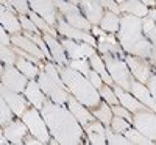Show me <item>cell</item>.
Listing matches in <instances>:
<instances>
[{
    "mask_svg": "<svg viewBox=\"0 0 156 145\" xmlns=\"http://www.w3.org/2000/svg\"><path fill=\"white\" fill-rule=\"evenodd\" d=\"M41 114L50 129L51 137H55L61 145H83L84 143V128L75 118L66 104L55 103L47 98Z\"/></svg>",
    "mask_w": 156,
    "mask_h": 145,
    "instance_id": "obj_1",
    "label": "cell"
},
{
    "mask_svg": "<svg viewBox=\"0 0 156 145\" xmlns=\"http://www.w3.org/2000/svg\"><path fill=\"white\" fill-rule=\"evenodd\" d=\"M117 41L126 55H134L145 59H148L151 55V42L144 33L142 19L136 16H120V30L117 33Z\"/></svg>",
    "mask_w": 156,
    "mask_h": 145,
    "instance_id": "obj_2",
    "label": "cell"
},
{
    "mask_svg": "<svg viewBox=\"0 0 156 145\" xmlns=\"http://www.w3.org/2000/svg\"><path fill=\"white\" fill-rule=\"evenodd\" d=\"M58 72L62 78L64 84L67 86L69 92L78 100L81 101L84 106H87L89 109L97 108L98 104L101 103V95L98 89L89 81V78L84 76L83 73H80L78 70L72 69L70 65H59L56 64Z\"/></svg>",
    "mask_w": 156,
    "mask_h": 145,
    "instance_id": "obj_3",
    "label": "cell"
},
{
    "mask_svg": "<svg viewBox=\"0 0 156 145\" xmlns=\"http://www.w3.org/2000/svg\"><path fill=\"white\" fill-rule=\"evenodd\" d=\"M37 83L50 100H53L55 103H59V104L67 103L70 92H69L67 86L64 84L62 78L58 72L56 62L50 61V62L44 64V67L41 69V73L37 76Z\"/></svg>",
    "mask_w": 156,
    "mask_h": 145,
    "instance_id": "obj_4",
    "label": "cell"
},
{
    "mask_svg": "<svg viewBox=\"0 0 156 145\" xmlns=\"http://www.w3.org/2000/svg\"><path fill=\"white\" fill-rule=\"evenodd\" d=\"M103 61L106 64V69L111 75V78L114 80V83L117 86H120L122 89L125 90H131V83L134 80V76L129 70L128 64L125 59H122L120 56H115V55H111V53H105L101 55Z\"/></svg>",
    "mask_w": 156,
    "mask_h": 145,
    "instance_id": "obj_5",
    "label": "cell"
},
{
    "mask_svg": "<svg viewBox=\"0 0 156 145\" xmlns=\"http://www.w3.org/2000/svg\"><path fill=\"white\" fill-rule=\"evenodd\" d=\"M55 6L58 8L59 14L64 17L69 25H72L73 28H78V30H84V31H89L92 30V25L87 22V19L83 16L81 9L78 8V5L75 2H55Z\"/></svg>",
    "mask_w": 156,
    "mask_h": 145,
    "instance_id": "obj_6",
    "label": "cell"
},
{
    "mask_svg": "<svg viewBox=\"0 0 156 145\" xmlns=\"http://www.w3.org/2000/svg\"><path fill=\"white\" fill-rule=\"evenodd\" d=\"M20 118L27 123L30 133L33 136H36L37 139H41L42 142L48 143V140L51 139V134H50V129H48V126H47V123L44 120L41 111H39L37 108L30 106Z\"/></svg>",
    "mask_w": 156,
    "mask_h": 145,
    "instance_id": "obj_7",
    "label": "cell"
},
{
    "mask_svg": "<svg viewBox=\"0 0 156 145\" xmlns=\"http://www.w3.org/2000/svg\"><path fill=\"white\" fill-rule=\"evenodd\" d=\"M0 72H2L0 73V76H2V84H5L6 87H9L11 90H14V92L23 94L30 80L16 67V65L2 64Z\"/></svg>",
    "mask_w": 156,
    "mask_h": 145,
    "instance_id": "obj_8",
    "label": "cell"
},
{
    "mask_svg": "<svg viewBox=\"0 0 156 145\" xmlns=\"http://www.w3.org/2000/svg\"><path fill=\"white\" fill-rule=\"evenodd\" d=\"M125 61L128 64L129 70H131L134 80H137L139 83L147 84L148 80L151 78V75L154 73L153 65L150 64V61L145 59V58H140V56H134V55H126Z\"/></svg>",
    "mask_w": 156,
    "mask_h": 145,
    "instance_id": "obj_9",
    "label": "cell"
},
{
    "mask_svg": "<svg viewBox=\"0 0 156 145\" xmlns=\"http://www.w3.org/2000/svg\"><path fill=\"white\" fill-rule=\"evenodd\" d=\"M56 30L59 33V36L62 37H67V39H73V41H80V42H86V44H90L92 47L97 48V41L95 37L92 36V33L89 31H84V30H78V28H73L72 25H69L64 17L58 12V23H56Z\"/></svg>",
    "mask_w": 156,
    "mask_h": 145,
    "instance_id": "obj_10",
    "label": "cell"
},
{
    "mask_svg": "<svg viewBox=\"0 0 156 145\" xmlns=\"http://www.w3.org/2000/svg\"><path fill=\"white\" fill-rule=\"evenodd\" d=\"M61 44L66 48V53L69 56V59H87L92 55L97 53V48L92 47L90 44L86 42H80V41H73V39H67L61 36Z\"/></svg>",
    "mask_w": 156,
    "mask_h": 145,
    "instance_id": "obj_11",
    "label": "cell"
},
{
    "mask_svg": "<svg viewBox=\"0 0 156 145\" xmlns=\"http://www.w3.org/2000/svg\"><path fill=\"white\" fill-rule=\"evenodd\" d=\"M133 126L139 129L142 134L153 139L156 142V112L151 109H145L134 114Z\"/></svg>",
    "mask_w": 156,
    "mask_h": 145,
    "instance_id": "obj_12",
    "label": "cell"
},
{
    "mask_svg": "<svg viewBox=\"0 0 156 145\" xmlns=\"http://www.w3.org/2000/svg\"><path fill=\"white\" fill-rule=\"evenodd\" d=\"M30 8L31 11H34L39 17H42L50 27L56 28L58 23V8L55 6V2H50V0H31Z\"/></svg>",
    "mask_w": 156,
    "mask_h": 145,
    "instance_id": "obj_13",
    "label": "cell"
},
{
    "mask_svg": "<svg viewBox=\"0 0 156 145\" xmlns=\"http://www.w3.org/2000/svg\"><path fill=\"white\" fill-rule=\"evenodd\" d=\"M0 94H2V98L9 104V108L14 111V114H16L17 117H22V115L25 114V111L31 106V103L27 100V97H25V95L22 97V94L11 90V89L6 87L5 84L0 86Z\"/></svg>",
    "mask_w": 156,
    "mask_h": 145,
    "instance_id": "obj_14",
    "label": "cell"
},
{
    "mask_svg": "<svg viewBox=\"0 0 156 145\" xmlns=\"http://www.w3.org/2000/svg\"><path fill=\"white\" fill-rule=\"evenodd\" d=\"M75 3L78 5V8L83 12V16L87 19V22L92 27H100L101 19L106 11L98 0H83V2H75Z\"/></svg>",
    "mask_w": 156,
    "mask_h": 145,
    "instance_id": "obj_15",
    "label": "cell"
},
{
    "mask_svg": "<svg viewBox=\"0 0 156 145\" xmlns=\"http://www.w3.org/2000/svg\"><path fill=\"white\" fill-rule=\"evenodd\" d=\"M2 133L11 140V143L20 145V143H25V136L30 133V129H28L27 123L19 117V118H14L5 128H2Z\"/></svg>",
    "mask_w": 156,
    "mask_h": 145,
    "instance_id": "obj_16",
    "label": "cell"
},
{
    "mask_svg": "<svg viewBox=\"0 0 156 145\" xmlns=\"http://www.w3.org/2000/svg\"><path fill=\"white\" fill-rule=\"evenodd\" d=\"M112 89H114V92H115L117 98H119L120 104H122L123 108H126L131 114H136V112H140V111L148 109L144 103L139 101V100L131 94V92H128V90L122 89L120 86H117V84H112Z\"/></svg>",
    "mask_w": 156,
    "mask_h": 145,
    "instance_id": "obj_17",
    "label": "cell"
},
{
    "mask_svg": "<svg viewBox=\"0 0 156 145\" xmlns=\"http://www.w3.org/2000/svg\"><path fill=\"white\" fill-rule=\"evenodd\" d=\"M66 106L70 109V112L75 115V118L78 122L81 123V126L84 128L89 122H92V120H95V117H94V114H92V111H90L87 106H84V104L81 103V101H78L72 94L69 95V98H67V103H66Z\"/></svg>",
    "mask_w": 156,
    "mask_h": 145,
    "instance_id": "obj_18",
    "label": "cell"
},
{
    "mask_svg": "<svg viewBox=\"0 0 156 145\" xmlns=\"http://www.w3.org/2000/svg\"><path fill=\"white\" fill-rule=\"evenodd\" d=\"M84 133H86V137H87L89 143H92V145H105V143H108V140H106V126L100 120H97V118L92 120V122H89L84 126Z\"/></svg>",
    "mask_w": 156,
    "mask_h": 145,
    "instance_id": "obj_19",
    "label": "cell"
},
{
    "mask_svg": "<svg viewBox=\"0 0 156 145\" xmlns=\"http://www.w3.org/2000/svg\"><path fill=\"white\" fill-rule=\"evenodd\" d=\"M97 51H100V55L111 53V55H115V56H120L122 59H125V56H126L125 50L122 48L119 41H117L114 36H109V34L97 39Z\"/></svg>",
    "mask_w": 156,
    "mask_h": 145,
    "instance_id": "obj_20",
    "label": "cell"
},
{
    "mask_svg": "<svg viewBox=\"0 0 156 145\" xmlns=\"http://www.w3.org/2000/svg\"><path fill=\"white\" fill-rule=\"evenodd\" d=\"M42 37H44V41L47 42V45L50 48V53H51V56H53V62H56L59 65H69L70 59H69V56L66 53V48L62 47L59 39L50 36V34H42Z\"/></svg>",
    "mask_w": 156,
    "mask_h": 145,
    "instance_id": "obj_21",
    "label": "cell"
},
{
    "mask_svg": "<svg viewBox=\"0 0 156 145\" xmlns=\"http://www.w3.org/2000/svg\"><path fill=\"white\" fill-rule=\"evenodd\" d=\"M11 42H12V45H16V47L22 48L23 51H27V53L36 56L37 59H41L42 62H47V61H48L47 56L44 55V51L39 48V47L31 41V39H28L27 36H23V34H12V36H11Z\"/></svg>",
    "mask_w": 156,
    "mask_h": 145,
    "instance_id": "obj_22",
    "label": "cell"
},
{
    "mask_svg": "<svg viewBox=\"0 0 156 145\" xmlns=\"http://www.w3.org/2000/svg\"><path fill=\"white\" fill-rule=\"evenodd\" d=\"M23 95L27 97V100L31 103V106L37 108L39 111L42 109L44 103H45V100H47L45 92L41 89L37 80H30V81H28L27 89H25V92H23Z\"/></svg>",
    "mask_w": 156,
    "mask_h": 145,
    "instance_id": "obj_23",
    "label": "cell"
},
{
    "mask_svg": "<svg viewBox=\"0 0 156 145\" xmlns=\"http://www.w3.org/2000/svg\"><path fill=\"white\" fill-rule=\"evenodd\" d=\"M129 92H131V94H133L139 101L144 103L148 109H151V111L156 112V100L153 98V95H151V92H150V89H148L147 84L139 83L137 80H133V83H131V90H129Z\"/></svg>",
    "mask_w": 156,
    "mask_h": 145,
    "instance_id": "obj_24",
    "label": "cell"
},
{
    "mask_svg": "<svg viewBox=\"0 0 156 145\" xmlns=\"http://www.w3.org/2000/svg\"><path fill=\"white\" fill-rule=\"evenodd\" d=\"M117 3L122 9V14L136 16L139 19H145L150 14V8H147L144 2H139V0H119Z\"/></svg>",
    "mask_w": 156,
    "mask_h": 145,
    "instance_id": "obj_25",
    "label": "cell"
},
{
    "mask_svg": "<svg viewBox=\"0 0 156 145\" xmlns=\"http://www.w3.org/2000/svg\"><path fill=\"white\" fill-rule=\"evenodd\" d=\"M0 23L2 27L12 36V34H22V25L19 22V16L17 14H11V12L2 6L0 8Z\"/></svg>",
    "mask_w": 156,
    "mask_h": 145,
    "instance_id": "obj_26",
    "label": "cell"
},
{
    "mask_svg": "<svg viewBox=\"0 0 156 145\" xmlns=\"http://www.w3.org/2000/svg\"><path fill=\"white\" fill-rule=\"evenodd\" d=\"M142 27H144L145 36L151 42V55H150L148 61L153 67H156V23L153 22V19L145 17V19H142Z\"/></svg>",
    "mask_w": 156,
    "mask_h": 145,
    "instance_id": "obj_27",
    "label": "cell"
},
{
    "mask_svg": "<svg viewBox=\"0 0 156 145\" xmlns=\"http://www.w3.org/2000/svg\"><path fill=\"white\" fill-rule=\"evenodd\" d=\"M89 62H90V67H92L103 78V81H105L106 84H109V86L115 84L114 80L111 78V75H109V72H108V69H106V64H105V61H103L101 55H97V53L92 55V56L89 58Z\"/></svg>",
    "mask_w": 156,
    "mask_h": 145,
    "instance_id": "obj_28",
    "label": "cell"
},
{
    "mask_svg": "<svg viewBox=\"0 0 156 145\" xmlns=\"http://www.w3.org/2000/svg\"><path fill=\"white\" fill-rule=\"evenodd\" d=\"M16 67L28 78V80H37V76H39V73H41V67H39L37 64H34V62H30V61H27L25 58H22V56H19L17 55V61H16Z\"/></svg>",
    "mask_w": 156,
    "mask_h": 145,
    "instance_id": "obj_29",
    "label": "cell"
},
{
    "mask_svg": "<svg viewBox=\"0 0 156 145\" xmlns=\"http://www.w3.org/2000/svg\"><path fill=\"white\" fill-rule=\"evenodd\" d=\"M100 28L103 31H106L108 34H117L120 30V16L114 14L111 11H106L105 16L101 19V23H100Z\"/></svg>",
    "mask_w": 156,
    "mask_h": 145,
    "instance_id": "obj_30",
    "label": "cell"
},
{
    "mask_svg": "<svg viewBox=\"0 0 156 145\" xmlns=\"http://www.w3.org/2000/svg\"><path fill=\"white\" fill-rule=\"evenodd\" d=\"M90 111H92V114H94V117L97 118V120H100L105 126H106V125H111L112 117H114V112H112V108H111L109 103H106L105 100H103L97 108L90 109Z\"/></svg>",
    "mask_w": 156,
    "mask_h": 145,
    "instance_id": "obj_31",
    "label": "cell"
},
{
    "mask_svg": "<svg viewBox=\"0 0 156 145\" xmlns=\"http://www.w3.org/2000/svg\"><path fill=\"white\" fill-rule=\"evenodd\" d=\"M123 134L129 139V142H131L133 145H154V143H156L153 139L147 137L145 134H142L140 131H139V129H136L134 126L128 128Z\"/></svg>",
    "mask_w": 156,
    "mask_h": 145,
    "instance_id": "obj_32",
    "label": "cell"
},
{
    "mask_svg": "<svg viewBox=\"0 0 156 145\" xmlns=\"http://www.w3.org/2000/svg\"><path fill=\"white\" fill-rule=\"evenodd\" d=\"M106 140L109 145H133L125 134L114 131L111 125H106Z\"/></svg>",
    "mask_w": 156,
    "mask_h": 145,
    "instance_id": "obj_33",
    "label": "cell"
},
{
    "mask_svg": "<svg viewBox=\"0 0 156 145\" xmlns=\"http://www.w3.org/2000/svg\"><path fill=\"white\" fill-rule=\"evenodd\" d=\"M14 117H17V115L9 108V104L2 98L0 100V126L5 128L6 125H9L12 120H14Z\"/></svg>",
    "mask_w": 156,
    "mask_h": 145,
    "instance_id": "obj_34",
    "label": "cell"
},
{
    "mask_svg": "<svg viewBox=\"0 0 156 145\" xmlns=\"http://www.w3.org/2000/svg\"><path fill=\"white\" fill-rule=\"evenodd\" d=\"M0 59H2V64H9L14 65L17 61V53L14 51V48L6 47V45H0Z\"/></svg>",
    "mask_w": 156,
    "mask_h": 145,
    "instance_id": "obj_35",
    "label": "cell"
},
{
    "mask_svg": "<svg viewBox=\"0 0 156 145\" xmlns=\"http://www.w3.org/2000/svg\"><path fill=\"white\" fill-rule=\"evenodd\" d=\"M98 92H100L101 98L105 100L106 103H109L111 106H114V104H120V101H119V98H117V95H115V92H114L112 86L105 84L101 89H98Z\"/></svg>",
    "mask_w": 156,
    "mask_h": 145,
    "instance_id": "obj_36",
    "label": "cell"
},
{
    "mask_svg": "<svg viewBox=\"0 0 156 145\" xmlns=\"http://www.w3.org/2000/svg\"><path fill=\"white\" fill-rule=\"evenodd\" d=\"M69 65H70L72 69L78 70L80 73H83L84 76H87V73L92 70V67H90V62H89L87 59H72V61L69 62Z\"/></svg>",
    "mask_w": 156,
    "mask_h": 145,
    "instance_id": "obj_37",
    "label": "cell"
},
{
    "mask_svg": "<svg viewBox=\"0 0 156 145\" xmlns=\"http://www.w3.org/2000/svg\"><path fill=\"white\" fill-rule=\"evenodd\" d=\"M133 125L129 123L128 120H125V118H122V117H119V115H114L112 117V122H111V128L114 129V131H117V133H125V131L128 129V128H131Z\"/></svg>",
    "mask_w": 156,
    "mask_h": 145,
    "instance_id": "obj_38",
    "label": "cell"
},
{
    "mask_svg": "<svg viewBox=\"0 0 156 145\" xmlns=\"http://www.w3.org/2000/svg\"><path fill=\"white\" fill-rule=\"evenodd\" d=\"M19 22H20V25H22V30H23V31H30V33H36V34H42L41 30H39L36 25L33 23V20H31L28 16H22V14H19Z\"/></svg>",
    "mask_w": 156,
    "mask_h": 145,
    "instance_id": "obj_39",
    "label": "cell"
},
{
    "mask_svg": "<svg viewBox=\"0 0 156 145\" xmlns=\"http://www.w3.org/2000/svg\"><path fill=\"white\" fill-rule=\"evenodd\" d=\"M112 108V112H114V115H119V117H122V118H125V120H128L129 123L133 125V120H134V114H131L126 108H123L122 104H114V106H111Z\"/></svg>",
    "mask_w": 156,
    "mask_h": 145,
    "instance_id": "obj_40",
    "label": "cell"
},
{
    "mask_svg": "<svg viewBox=\"0 0 156 145\" xmlns=\"http://www.w3.org/2000/svg\"><path fill=\"white\" fill-rule=\"evenodd\" d=\"M11 5L16 8L17 14H22V16H28L31 12V8H30V3L25 2V0H11Z\"/></svg>",
    "mask_w": 156,
    "mask_h": 145,
    "instance_id": "obj_41",
    "label": "cell"
},
{
    "mask_svg": "<svg viewBox=\"0 0 156 145\" xmlns=\"http://www.w3.org/2000/svg\"><path fill=\"white\" fill-rule=\"evenodd\" d=\"M100 3H101L103 8H105V11H111L117 16H122V9H120V6H119L117 2H112V0H101Z\"/></svg>",
    "mask_w": 156,
    "mask_h": 145,
    "instance_id": "obj_42",
    "label": "cell"
},
{
    "mask_svg": "<svg viewBox=\"0 0 156 145\" xmlns=\"http://www.w3.org/2000/svg\"><path fill=\"white\" fill-rule=\"evenodd\" d=\"M87 78H89V81L92 83V84H94L97 89H101L103 86L106 84L105 81H103V78H101V76H100V75H98V73L94 70V69H92V70H90V72L87 73Z\"/></svg>",
    "mask_w": 156,
    "mask_h": 145,
    "instance_id": "obj_43",
    "label": "cell"
},
{
    "mask_svg": "<svg viewBox=\"0 0 156 145\" xmlns=\"http://www.w3.org/2000/svg\"><path fill=\"white\" fill-rule=\"evenodd\" d=\"M0 42H2V45H6V47H11L12 42H11V36L9 33L2 27V30H0Z\"/></svg>",
    "mask_w": 156,
    "mask_h": 145,
    "instance_id": "obj_44",
    "label": "cell"
},
{
    "mask_svg": "<svg viewBox=\"0 0 156 145\" xmlns=\"http://www.w3.org/2000/svg\"><path fill=\"white\" fill-rule=\"evenodd\" d=\"M25 143H27V145H47L45 142H42L41 139H37L31 133H28L27 136H25Z\"/></svg>",
    "mask_w": 156,
    "mask_h": 145,
    "instance_id": "obj_45",
    "label": "cell"
},
{
    "mask_svg": "<svg viewBox=\"0 0 156 145\" xmlns=\"http://www.w3.org/2000/svg\"><path fill=\"white\" fill-rule=\"evenodd\" d=\"M147 86H148V89H150V92H151V95H153V98L156 100V70H154V73L151 75V78H150V80H148Z\"/></svg>",
    "mask_w": 156,
    "mask_h": 145,
    "instance_id": "obj_46",
    "label": "cell"
},
{
    "mask_svg": "<svg viewBox=\"0 0 156 145\" xmlns=\"http://www.w3.org/2000/svg\"><path fill=\"white\" fill-rule=\"evenodd\" d=\"M90 33H92V36H98V37H103V36H106V34H108L106 31H103L100 27H92Z\"/></svg>",
    "mask_w": 156,
    "mask_h": 145,
    "instance_id": "obj_47",
    "label": "cell"
},
{
    "mask_svg": "<svg viewBox=\"0 0 156 145\" xmlns=\"http://www.w3.org/2000/svg\"><path fill=\"white\" fill-rule=\"evenodd\" d=\"M148 17H150V19H153V22L156 23V8L150 9V14H148Z\"/></svg>",
    "mask_w": 156,
    "mask_h": 145,
    "instance_id": "obj_48",
    "label": "cell"
},
{
    "mask_svg": "<svg viewBox=\"0 0 156 145\" xmlns=\"http://www.w3.org/2000/svg\"><path fill=\"white\" fill-rule=\"evenodd\" d=\"M0 142H2V145H8L11 140H9V139H8V137L3 134V133H2V137H0Z\"/></svg>",
    "mask_w": 156,
    "mask_h": 145,
    "instance_id": "obj_49",
    "label": "cell"
},
{
    "mask_svg": "<svg viewBox=\"0 0 156 145\" xmlns=\"http://www.w3.org/2000/svg\"><path fill=\"white\" fill-rule=\"evenodd\" d=\"M144 5L148 8V6H156V2H151V0H144Z\"/></svg>",
    "mask_w": 156,
    "mask_h": 145,
    "instance_id": "obj_50",
    "label": "cell"
}]
</instances>
